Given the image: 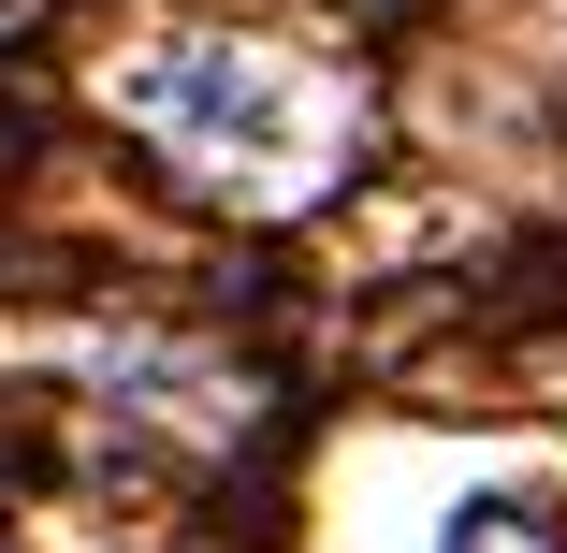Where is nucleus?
<instances>
[{"instance_id": "nucleus-1", "label": "nucleus", "mask_w": 567, "mask_h": 553, "mask_svg": "<svg viewBox=\"0 0 567 553\" xmlns=\"http://www.w3.org/2000/svg\"><path fill=\"white\" fill-rule=\"evenodd\" d=\"M132 117L204 161V175H277L291 161V73L248 59V44H146L132 59Z\"/></svg>"}, {"instance_id": "nucleus-2", "label": "nucleus", "mask_w": 567, "mask_h": 553, "mask_svg": "<svg viewBox=\"0 0 567 553\" xmlns=\"http://www.w3.org/2000/svg\"><path fill=\"white\" fill-rule=\"evenodd\" d=\"M436 553H567V524H553L538 495H466Z\"/></svg>"}]
</instances>
